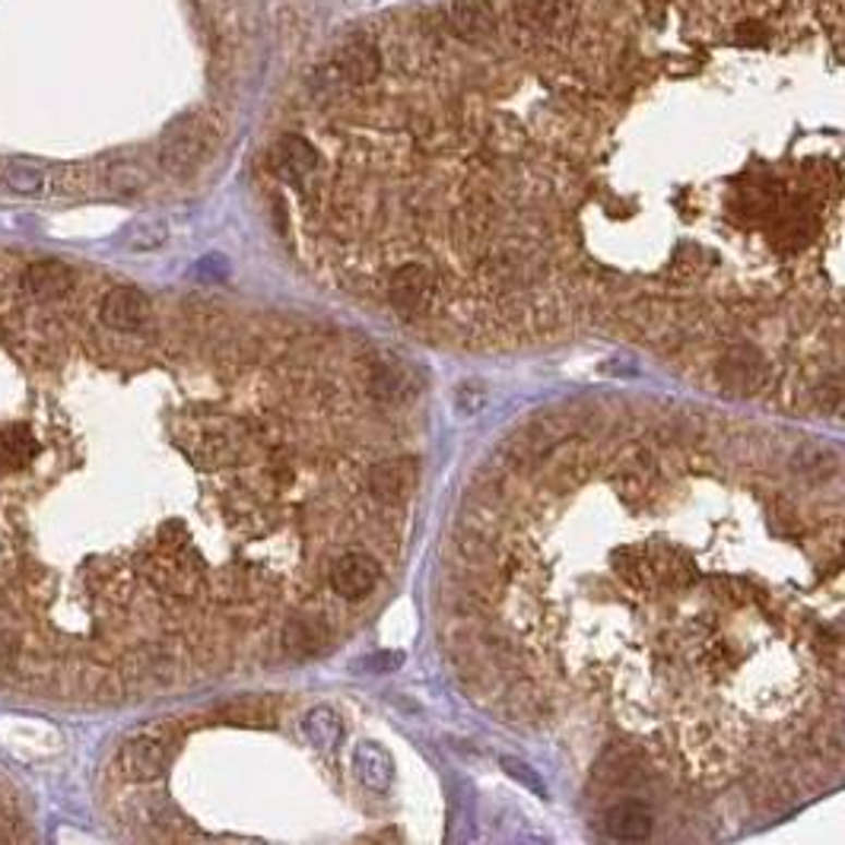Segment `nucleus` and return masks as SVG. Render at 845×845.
Instances as JSON below:
<instances>
[{
	"label": "nucleus",
	"instance_id": "f257e3e1",
	"mask_svg": "<svg viewBox=\"0 0 845 845\" xmlns=\"http://www.w3.org/2000/svg\"><path fill=\"white\" fill-rule=\"evenodd\" d=\"M0 184L23 197H61L96 184V172L80 166H55L26 156L0 159Z\"/></svg>",
	"mask_w": 845,
	"mask_h": 845
},
{
	"label": "nucleus",
	"instance_id": "dca6fc26",
	"mask_svg": "<svg viewBox=\"0 0 845 845\" xmlns=\"http://www.w3.org/2000/svg\"><path fill=\"white\" fill-rule=\"evenodd\" d=\"M302 735L309 737V744H315L318 750H337V744L343 740V725L334 715V709L318 705L302 719Z\"/></svg>",
	"mask_w": 845,
	"mask_h": 845
},
{
	"label": "nucleus",
	"instance_id": "ddd939ff",
	"mask_svg": "<svg viewBox=\"0 0 845 845\" xmlns=\"http://www.w3.org/2000/svg\"><path fill=\"white\" fill-rule=\"evenodd\" d=\"M353 770H357V778L366 788H372V792H385L391 785V778H395L391 757L382 747H375V744H360L353 750Z\"/></svg>",
	"mask_w": 845,
	"mask_h": 845
},
{
	"label": "nucleus",
	"instance_id": "a211bd4d",
	"mask_svg": "<svg viewBox=\"0 0 845 845\" xmlns=\"http://www.w3.org/2000/svg\"><path fill=\"white\" fill-rule=\"evenodd\" d=\"M617 566H620V576H624L632 589H655V582H659L655 559L645 556L642 551H624L617 556Z\"/></svg>",
	"mask_w": 845,
	"mask_h": 845
},
{
	"label": "nucleus",
	"instance_id": "0eeeda50",
	"mask_svg": "<svg viewBox=\"0 0 845 845\" xmlns=\"http://www.w3.org/2000/svg\"><path fill=\"white\" fill-rule=\"evenodd\" d=\"M270 166L283 182L305 188L318 172V149L299 134H287V137H280V144L270 153Z\"/></svg>",
	"mask_w": 845,
	"mask_h": 845
},
{
	"label": "nucleus",
	"instance_id": "20e7f679",
	"mask_svg": "<svg viewBox=\"0 0 845 845\" xmlns=\"http://www.w3.org/2000/svg\"><path fill=\"white\" fill-rule=\"evenodd\" d=\"M80 277L71 264L55 261V257H41L23 267L20 274V293L26 295L36 305H51V302H64L68 295L76 293Z\"/></svg>",
	"mask_w": 845,
	"mask_h": 845
},
{
	"label": "nucleus",
	"instance_id": "4468645a",
	"mask_svg": "<svg viewBox=\"0 0 845 845\" xmlns=\"http://www.w3.org/2000/svg\"><path fill=\"white\" fill-rule=\"evenodd\" d=\"M96 184L109 188L111 194H137L147 188V172L131 159H111L96 172Z\"/></svg>",
	"mask_w": 845,
	"mask_h": 845
},
{
	"label": "nucleus",
	"instance_id": "9d476101",
	"mask_svg": "<svg viewBox=\"0 0 845 845\" xmlns=\"http://www.w3.org/2000/svg\"><path fill=\"white\" fill-rule=\"evenodd\" d=\"M604 830L617 843H645L652 836V810L639 801H624L607 810Z\"/></svg>",
	"mask_w": 845,
	"mask_h": 845
},
{
	"label": "nucleus",
	"instance_id": "412c9836",
	"mask_svg": "<svg viewBox=\"0 0 845 845\" xmlns=\"http://www.w3.org/2000/svg\"><path fill=\"white\" fill-rule=\"evenodd\" d=\"M401 664H405V655H401V652H395V655H388V652H385V655L366 659L363 667H369L372 674H382V671H391V667H401Z\"/></svg>",
	"mask_w": 845,
	"mask_h": 845
},
{
	"label": "nucleus",
	"instance_id": "f8f14e48",
	"mask_svg": "<svg viewBox=\"0 0 845 845\" xmlns=\"http://www.w3.org/2000/svg\"><path fill=\"white\" fill-rule=\"evenodd\" d=\"M551 478L559 486H576L579 480H586L591 468V448L582 439H563L547 458Z\"/></svg>",
	"mask_w": 845,
	"mask_h": 845
},
{
	"label": "nucleus",
	"instance_id": "1a4fd4ad",
	"mask_svg": "<svg viewBox=\"0 0 845 845\" xmlns=\"http://www.w3.org/2000/svg\"><path fill=\"white\" fill-rule=\"evenodd\" d=\"M436 295V277L423 264H405L391 277V299L405 315H420Z\"/></svg>",
	"mask_w": 845,
	"mask_h": 845
},
{
	"label": "nucleus",
	"instance_id": "f3484780",
	"mask_svg": "<svg viewBox=\"0 0 845 845\" xmlns=\"http://www.w3.org/2000/svg\"><path fill=\"white\" fill-rule=\"evenodd\" d=\"M563 0H512V20L528 33H544L559 20Z\"/></svg>",
	"mask_w": 845,
	"mask_h": 845
},
{
	"label": "nucleus",
	"instance_id": "423d86ee",
	"mask_svg": "<svg viewBox=\"0 0 845 845\" xmlns=\"http://www.w3.org/2000/svg\"><path fill=\"white\" fill-rule=\"evenodd\" d=\"M149 315H153V305H149L147 293L137 287H114L99 302L102 325L118 334L141 331L149 322Z\"/></svg>",
	"mask_w": 845,
	"mask_h": 845
},
{
	"label": "nucleus",
	"instance_id": "6e6552de",
	"mask_svg": "<svg viewBox=\"0 0 845 845\" xmlns=\"http://www.w3.org/2000/svg\"><path fill=\"white\" fill-rule=\"evenodd\" d=\"M378 576H382V569H378V563L372 556H366V553H347V556H340L334 563L331 589L340 597H347V601H360V597H366V594L375 591Z\"/></svg>",
	"mask_w": 845,
	"mask_h": 845
},
{
	"label": "nucleus",
	"instance_id": "39448f33",
	"mask_svg": "<svg viewBox=\"0 0 845 845\" xmlns=\"http://www.w3.org/2000/svg\"><path fill=\"white\" fill-rule=\"evenodd\" d=\"M442 29L455 41H486L499 33V13L490 0H451L442 13Z\"/></svg>",
	"mask_w": 845,
	"mask_h": 845
},
{
	"label": "nucleus",
	"instance_id": "7ed1b4c3",
	"mask_svg": "<svg viewBox=\"0 0 845 845\" xmlns=\"http://www.w3.org/2000/svg\"><path fill=\"white\" fill-rule=\"evenodd\" d=\"M172 760V737L166 732H141L118 750V770L128 782H153Z\"/></svg>",
	"mask_w": 845,
	"mask_h": 845
},
{
	"label": "nucleus",
	"instance_id": "6ab92c4d",
	"mask_svg": "<svg viewBox=\"0 0 845 845\" xmlns=\"http://www.w3.org/2000/svg\"><path fill=\"white\" fill-rule=\"evenodd\" d=\"M222 715H226L232 725H267V722H270V709H267V702H261V699L232 702V705L222 709Z\"/></svg>",
	"mask_w": 845,
	"mask_h": 845
},
{
	"label": "nucleus",
	"instance_id": "aec40b11",
	"mask_svg": "<svg viewBox=\"0 0 845 845\" xmlns=\"http://www.w3.org/2000/svg\"><path fill=\"white\" fill-rule=\"evenodd\" d=\"M503 770L509 772L512 778H518L524 788H531L534 795H544V785H541V778H538V772L531 770L528 763H521V760H512V757H506L503 760Z\"/></svg>",
	"mask_w": 845,
	"mask_h": 845
},
{
	"label": "nucleus",
	"instance_id": "2eb2a0df",
	"mask_svg": "<svg viewBox=\"0 0 845 845\" xmlns=\"http://www.w3.org/2000/svg\"><path fill=\"white\" fill-rule=\"evenodd\" d=\"M283 642H287V652H293L295 659H309V655H315V652H322V649H325L328 632H325V624H322V620L299 617V620H293V624L287 626Z\"/></svg>",
	"mask_w": 845,
	"mask_h": 845
},
{
	"label": "nucleus",
	"instance_id": "f03ea898",
	"mask_svg": "<svg viewBox=\"0 0 845 845\" xmlns=\"http://www.w3.org/2000/svg\"><path fill=\"white\" fill-rule=\"evenodd\" d=\"M217 147V121L210 114H182L179 121H172L159 141L156 159L162 166V172L184 179L191 172H197L204 166V159Z\"/></svg>",
	"mask_w": 845,
	"mask_h": 845
},
{
	"label": "nucleus",
	"instance_id": "9b49d317",
	"mask_svg": "<svg viewBox=\"0 0 845 845\" xmlns=\"http://www.w3.org/2000/svg\"><path fill=\"white\" fill-rule=\"evenodd\" d=\"M417 483V468L410 461H385L369 474V490L378 503H401Z\"/></svg>",
	"mask_w": 845,
	"mask_h": 845
}]
</instances>
